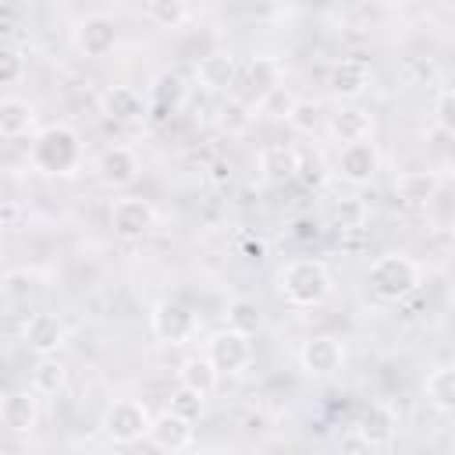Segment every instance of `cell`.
Returning <instances> with one entry per match:
<instances>
[{
  "label": "cell",
  "instance_id": "cell-23",
  "mask_svg": "<svg viewBox=\"0 0 455 455\" xmlns=\"http://www.w3.org/2000/svg\"><path fill=\"white\" fill-rule=\"evenodd\" d=\"M299 149L295 146H284V142H274V146H267L263 153H259V174L270 181V185H281V181H291L295 178V171H299Z\"/></svg>",
  "mask_w": 455,
  "mask_h": 455
},
{
  "label": "cell",
  "instance_id": "cell-24",
  "mask_svg": "<svg viewBox=\"0 0 455 455\" xmlns=\"http://www.w3.org/2000/svg\"><path fill=\"white\" fill-rule=\"evenodd\" d=\"M423 395H427V405L441 416H451L455 412V370L448 363L434 366L423 380Z\"/></svg>",
  "mask_w": 455,
  "mask_h": 455
},
{
  "label": "cell",
  "instance_id": "cell-33",
  "mask_svg": "<svg viewBox=\"0 0 455 455\" xmlns=\"http://www.w3.org/2000/svg\"><path fill=\"white\" fill-rule=\"evenodd\" d=\"M320 121H323V110H320V103L316 100H295V107H291V114H288V124L295 128V132H302V135H313L316 128H320Z\"/></svg>",
  "mask_w": 455,
  "mask_h": 455
},
{
  "label": "cell",
  "instance_id": "cell-27",
  "mask_svg": "<svg viewBox=\"0 0 455 455\" xmlns=\"http://www.w3.org/2000/svg\"><path fill=\"white\" fill-rule=\"evenodd\" d=\"M217 380H220V373L206 355H188L181 363V370H178V384H185V387H192L199 395H213Z\"/></svg>",
  "mask_w": 455,
  "mask_h": 455
},
{
  "label": "cell",
  "instance_id": "cell-13",
  "mask_svg": "<svg viewBox=\"0 0 455 455\" xmlns=\"http://www.w3.org/2000/svg\"><path fill=\"white\" fill-rule=\"evenodd\" d=\"M21 341H25L36 355H53V352H60V345L68 341V327H64V320H60L57 313L39 309V313H28V320L21 323Z\"/></svg>",
  "mask_w": 455,
  "mask_h": 455
},
{
  "label": "cell",
  "instance_id": "cell-37",
  "mask_svg": "<svg viewBox=\"0 0 455 455\" xmlns=\"http://www.w3.org/2000/svg\"><path fill=\"white\" fill-rule=\"evenodd\" d=\"M338 444H341L345 451H370V444L363 441V434H359L355 427H348V434H341V437H338Z\"/></svg>",
  "mask_w": 455,
  "mask_h": 455
},
{
  "label": "cell",
  "instance_id": "cell-11",
  "mask_svg": "<svg viewBox=\"0 0 455 455\" xmlns=\"http://www.w3.org/2000/svg\"><path fill=\"white\" fill-rule=\"evenodd\" d=\"M281 85V64L274 57H252L245 68H238V78H235V96L256 110V103Z\"/></svg>",
  "mask_w": 455,
  "mask_h": 455
},
{
  "label": "cell",
  "instance_id": "cell-10",
  "mask_svg": "<svg viewBox=\"0 0 455 455\" xmlns=\"http://www.w3.org/2000/svg\"><path fill=\"white\" fill-rule=\"evenodd\" d=\"M156 228V206L142 196H121L110 206V231L124 242H139Z\"/></svg>",
  "mask_w": 455,
  "mask_h": 455
},
{
  "label": "cell",
  "instance_id": "cell-2",
  "mask_svg": "<svg viewBox=\"0 0 455 455\" xmlns=\"http://www.w3.org/2000/svg\"><path fill=\"white\" fill-rule=\"evenodd\" d=\"M277 295L291 309H316L334 295V274L316 256H295L277 270Z\"/></svg>",
  "mask_w": 455,
  "mask_h": 455
},
{
  "label": "cell",
  "instance_id": "cell-38",
  "mask_svg": "<svg viewBox=\"0 0 455 455\" xmlns=\"http://www.w3.org/2000/svg\"><path fill=\"white\" fill-rule=\"evenodd\" d=\"M366 7H377V11H387V7H398L402 0H363Z\"/></svg>",
  "mask_w": 455,
  "mask_h": 455
},
{
  "label": "cell",
  "instance_id": "cell-32",
  "mask_svg": "<svg viewBox=\"0 0 455 455\" xmlns=\"http://www.w3.org/2000/svg\"><path fill=\"white\" fill-rule=\"evenodd\" d=\"M295 92L291 89H284V85H277V89H270L259 103H256V110L263 114V117H274V121H288V114H291V107H295Z\"/></svg>",
  "mask_w": 455,
  "mask_h": 455
},
{
  "label": "cell",
  "instance_id": "cell-22",
  "mask_svg": "<svg viewBox=\"0 0 455 455\" xmlns=\"http://www.w3.org/2000/svg\"><path fill=\"white\" fill-rule=\"evenodd\" d=\"M36 132V107L21 96H0V139H25Z\"/></svg>",
  "mask_w": 455,
  "mask_h": 455
},
{
  "label": "cell",
  "instance_id": "cell-19",
  "mask_svg": "<svg viewBox=\"0 0 455 455\" xmlns=\"http://www.w3.org/2000/svg\"><path fill=\"white\" fill-rule=\"evenodd\" d=\"M370 82H373V71H370V64L359 60V57L338 60V64L331 68V78H327V85H331V92H334L338 100H359V96L370 89Z\"/></svg>",
  "mask_w": 455,
  "mask_h": 455
},
{
  "label": "cell",
  "instance_id": "cell-36",
  "mask_svg": "<svg viewBox=\"0 0 455 455\" xmlns=\"http://www.w3.org/2000/svg\"><path fill=\"white\" fill-rule=\"evenodd\" d=\"M320 235H323V228H320V220L309 217V213H302V217H295V220L288 224V238L299 242V245H309V242H316Z\"/></svg>",
  "mask_w": 455,
  "mask_h": 455
},
{
  "label": "cell",
  "instance_id": "cell-35",
  "mask_svg": "<svg viewBox=\"0 0 455 455\" xmlns=\"http://www.w3.org/2000/svg\"><path fill=\"white\" fill-rule=\"evenodd\" d=\"M39 274L36 270H11L7 277H4V291L11 295V299H25V295H32V291H39Z\"/></svg>",
  "mask_w": 455,
  "mask_h": 455
},
{
  "label": "cell",
  "instance_id": "cell-6",
  "mask_svg": "<svg viewBox=\"0 0 455 455\" xmlns=\"http://www.w3.org/2000/svg\"><path fill=\"white\" fill-rule=\"evenodd\" d=\"M299 370L313 380H331L345 370V341L334 334H313L299 348Z\"/></svg>",
  "mask_w": 455,
  "mask_h": 455
},
{
  "label": "cell",
  "instance_id": "cell-14",
  "mask_svg": "<svg viewBox=\"0 0 455 455\" xmlns=\"http://www.w3.org/2000/svg\"><path fill=\"white\" fill-rule=\"evenodd\" d=\"M100 114L114 124H139V121H146L149 103L135 85H110L100 96Z\"/></svg>",
  "mask_w": 455,
  "mask_h": 455
},
{
  "label": "cell",
  "instance_id": "cell-18",
  "mask_svg": "<svg viewBox=\"0 0 455 455\" xmlns=\"http://www.w3.org/2000/svg\"><path fill=\"white\" fill-rule=\"evenodd\" d=\"M238 57L235 53H224V50H213L206 57H199L196 64V82L206 89V92H231L235 89V78H238Z\"/></svg>",
  "mask_w": 455,
  "mask_h": 455
},
{
  "label": "cell",
  "instance_id": "cell-3",
  "mask_svg": "<svg viewBox=\"0 0 455 455\" xmlns=\"http://www.w3.org/2000/svg\"><path fill=\"white\" fill-rule=\"evenodd\" d=\"M419 281H423V270L405 252H384L366 270V284L380 302H405L409 295L419 291Z\"/></svg>",
  "mask_w": 455,
  "mask_h": 455
},
{
  "label": "cell",
  "instance_id": "cell-25",
  "mask_svg": "<svg viewBox=\"0 0 455 455\" xmlns=\"http://www.w3.org/2000/svg\"><path fill=\"white\" fill-rule=\"evenodd\" d=\"M64 384H68V366L57 359V352L53 355H39L36 366H32V373H28V387L39 398H53V395L64 391Z\"/></svg>",
  "mask_w": 455,
  "mask_h": 455
},
{
  "label": "cell",
  "instance_id": "cell-15",
  "mask_svg": "<svg viewBox=\"0 0 455 455\" xmlns=\"http://www.w3.org/2000/svg\"><path fill=\"white\" fill-rule=\"evenodd\" d=\"M146 441H149L153 448H160V451H185V448L196 441V427H192L185 416L164 409V412L149 416Z\"/></svg>",
  "mask_w": 455,
  "mask_h": 455
},
{
  "label": "cell",
  "instance_id": "cell-16",
  "mask_svg": "<svg viewBox=\"0 0 455 455\" xmlns=\"http://www.w3.org/2000/svg\"><path fill=\"white\" fill-rule=\"evenodd\" d=\"M39 395L28 387V391H11L0 398V427L7 434H32L39 427Z\"/></svg>",
  "mask_w": 455,
  "mask_h": 455
},
{
  "label": "cell",
  "instance_id": "cell-28",
  "mask_svg": "<svg viewBox=\"0 0 455 455\" xmlns=\"http://www.w3.org/2000/svg\"><path fill=\"white\" fill-rule=\"evenodd\" d=\"M224 320H228V327H231V331H242V334H249V338H252V334L263 327V309H259V302H256V299L238 295V299H231V302H228Z\"/></svg>",
  "mask_w": 455,
  "mask_h": 455
},
{
  "label": "cell",
  "instance_id": "cell-4",
  "mask_svg": "<svg viewBox=\"0 0 455 455\" xmlns=\"http://www.w3.org/2000/svg\"><path fill=\"white\" fill-rule=\"evenodd\" d=\"M100 430L107 434V441L114 444H135L146 437L149 430V409L139 398H117L103 409L100 416Z\"/></svg>",
  "mask_w": 455,
  "mask_h": 455
},
{
  "label": "cell",
  "instance_id": "cell-1",
  "mask_svg": "<svg viewBox=\"0 0 455 455\" xmlns=\"http://www.w3.org/2000/svg\"><path fill=\"white\" fill-rule=\"evenodd\" d=\"M82 160H85V146H82V135L57 121V124H43L32 142H28V167L36 174H46V178H71L82 171Z\"/></svg>",
  "mask_w": 455,
  "mask_h": 455
},
{
  "label": "cell",
  "instance_id": "cell-8",
  "mask_svg": "<svg viewBox=\"0 0 455 455\" xmlns=\"http://www.w3.org/2000/svg\"><path fill=\"white\" fill-rule=\"evenodd\" d=\"M380 171V149L373 139H355V142H341L338 156H334V174L348 185H370Z\"/></svg>",
  "mask_w": 455,
  "mask_h": 455
},
{
  "label": "cell",
  "instance_id": "cell-30",
  "mask_svg": "<svg viewBox=\"0 0 455 455\" xmlns=\"http://www.w3.org/2000/svg\"><path fill=\"white\" fill-rule=\"evenodd\" d=\"M28 71L25 50L14 43H0V85H18Z\"/></svg>",
  "mask_w": 455,
  "mask_h": 455
},
{
  "label": "cell",
  "instance_id": "cell-12",
  "mask_svg": "<svg viewBox=\"0 0 455 455\" xmlns=\"http://www.w3.org/2000/svg\"><path fill=\"white\" fill-rule=\"evenodd\" d=\"M142 174V160L132 146L124 142H114L107 146L100 156H96V178L107 185V188H128L135 178Z\"/></svg>",
  "mask_w": 455,
  "mask_h": 455
},
{
  "label": "cell",
  "instance_id": "cell-31",
  "mask_svg": "<svg viewBox=\"0 0 455 455\" xmlns=\"http://www.w3.org/2000/svg\"><path fill=\"white\" fill-rule=\"evenodd\" d=\"M171 412H178V416H185L188 423H199L203 419V412H206V395H199V391H192V387H185V384H178V391L171 395V405H167Z\"/></svg>",
  "mask_w": 455,
  "mask_h": 455
},
{
  "label": "cell",
  "instance_id": "cell-17",
  "mask_svg": "<svg viewBox=\"0 0 455 455\" xmlns=\"http://www.w3.org/2000/svg\"><path fill=\"white\" fill-rule=\"evenodd\" d=\"M327 132L331 139L341 146V142H355V139H370L373 135V114L355 103V100H345L331 117H327Z\"/></svg>",
  "mask_w": 455,
  "mask_h": 455
},
{
  "label": "cell",
  "instance_id": "cell-26",
  "mask_svg": "<svg viewBox=\"0 0 455 455\" xmlns=\"http://www.w3.org/2000/svg\"><path fill=\"white\" fill-rule=\"evenodd\" d=\"M185 96H188V85H185V78H181L178 71H164V75H156L153 85H149V100H153V107L164 110V114H174V110L185 103Z\"/></svg>",
  "mask_w": 455,
  "mask_h": 455
},
{
  "label": "cell",
  "instance_id": "cell-21",
  "mask_svg": "<svg viewBox=\"0 0 455 455\" xmlns=\"http://www.w3.org/2000/svg\"><path fill=\"white\" fill-rule=\"evenodd\" d=\"M391 188L405 206H427L441 192V174H434V171H402Z\"/></svg>",
  "mask_w": 455,
  "mask_h": 455
},
{
  "label": "cell",
  "instance_id": "cell-34",
  "mask_svg": "<svg viewBox=\"0 0 455 455\" xmlns=\"http://www.w3.org/2000/svg\"><path fill=\"white\" fill-rule=\"evenodd\" d=\"M434 124L444 135L455 132V92H451V85H441L434 92Z\"/></svg>",
  "mask_w": 455,
  "mask_h": 455
},
{
  "label": "cell",
  "instance_id": "cell-7",
  "mask_svg": "<svg viewBox=\"0 0 455 455\" xmlns=\"http://www.w3.org/2000/svg\"><path fill=\"white\" fill-rule=\"evenodd\" d=\"M149 327L160 341L167 345H185L196 338L199 331V316L192 313V306H185L181 299H160L149 313Z\"/></svg>",
  "mask_w": 455,
  "mask_h": 455
},
{
  "label": "cell",
  "instance_id": "cell-20",
  "mask_svg": "<svg viewBox=\"0 0 455 455\" xmlns=\"http://www.w3.org/2000/svg\"><path fill=\"white\" fill-rule=\"evenodd\" d=\"M355 430L363 434V441H366L370 448H387V444L395 441V434H398V416H395V409H391V405L373 402V405L359 416Z\"/></svg>",
  "mask_w": 455,
  "mask_h": 455
},
{
  "label": "cell",
  "instance_id": "cell-29",
  "mask_svg": "<svg viewBox=\"0 0 455 455\" xmlns=\"http://www.w3.org/2000/svg\"><path fill=\"white\" fill-rule=\"evenodd\" d=\"M142 11L156 28H178L188 21V0H146Z\"/></svg>",
  "mask_w": 455,
  "mask_h": 455
},
{
  "label": "cell",
  "instance_id": "cell-9",
  "mask_svg": "<svg viewBox=\"0 0 455 455\" xmlns=\"http://www.w3.org/2000/svg\"><path fill=\"white\" fill-rule=\"evenodd\" d=\"M71 43H75V50L82 57L100 60V57L114 53V46H117V21L110 14H103V11L82 14L75 21V28H71Z\"/></svg>",
  "mask_w": 455,
  "mask_h": 455
},
{
  "label": "cell",
  "instance_id": "cell-5",
  "mask_svg": "<svg viewBox=\"0 0 455 455\" xmlns=\"http://www.w3.org/2000/svg\"><path fill=\"white\" fill-rule=\"evenodd\" d=\"M203 355L217 366V373L235 377V373H245V370L252 366L256 348H252V338H249V334L224 327V331H213V334L206 338V352H203Z\"/></svg>",
  "mask_w": 455,
  "mask_h": 455
}]
</instances>
